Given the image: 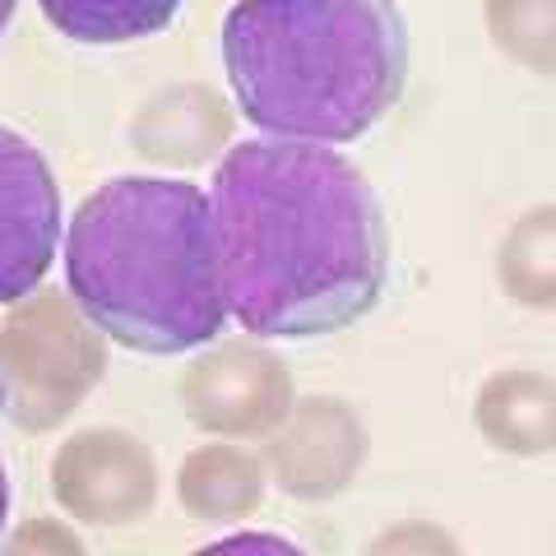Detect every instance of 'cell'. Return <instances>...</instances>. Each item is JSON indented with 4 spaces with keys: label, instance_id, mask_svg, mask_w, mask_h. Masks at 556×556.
Wrapping results in <instances>:
<instances>
[{
    "label": "cell",
    "instance_id": "5",
    "mask_svg": "<svg viewBox=\"0 0 556 556\" xmlns=\"http://www.w3.org/2000/svg\"><path fill=\"white\" fill-rule=\"evenodd\" d=\"M181 408L208 437L251 441L269 437L292 408L288 362L265 343L228 339L200 353L177 380Z\"/></svg>",
    "mask_w": 556,
    "mask_h": 556
},
{
    "label": "cell",
    "instance_id": "20",
    "mask_svg": "<svg viewBox=\"0 0 556 556\" xmlns=\"http://www.w3.org/2000/svg\"><path fill=\"white\" fill-rule=\"evenodd\" d=\"M0 413H5V390H0Z\"/></svg>",
    "mask_w": 556,
    "mask_h": 556
},
{
    "label": "cell",
    "instance_id": "7",
    "mask_svg": "<svg viewBox=\"0 0 556 556\" xmlns=\"http://www.w3.org/2000/svg\"><path fill=\"white\" fill-rule=\"evenodd\" d=\"M61 241V186L42 149L0 126V302H20L47 278Z\"/></svg>",
    "mask_w": 556,
    "mask_h": 556
},
{
    "label": "cell",
    "instance_id": "19",
    "mask_svg": "<svg viewBox=\"0 0 556 556\" xmlns=\"http://www.w3.org/2000/svg\"><path fill=\"white\" fill-rule=\"evenodd\" d=\"M14 5H20V0H0V33L10 28V20H14Z\"/></svg>",
    "mask_w": 556,
    "mask_h": 556
},
{
    "label": "cell",
    "instance_id": "2",
    "mask_svg": "<svg viewBox=\"0 0 556 556\" xmlns=\"http://www.w3.org/2000/svg\"><path fill=\"white\" fill-rule=\"evenodd\" d=\"M65 278L84 316L135 353L214 343L228 320L208 195L177 177L102 181L70 223Z\"/></svg>",
    "mask_w": 556,
    "mask_h": 556
},
{
    "label": "cell",
    "instance_id": "9",
    "mask_svg": "<svg viewBox=\"0 0 556 556\" xmlns=\"http://www.w3.org/2000/svg\"><path fill=\"white\" fill-rule=\"evenodd\" d=\"M232 116L223 98L204 84H177L153 93L130 121V144L144 163L163 167H200L228 144Z\"/></svg>",
    "mask_w": 556,
    "mask_h": 556
},
{
    "label": "cell",
    "instance_id": "4",
    "mask_svg": "<svg viewBox=\"0 0 556 556\" xmlns=\"http://www.w3.org/2000/svg\"><path fill=\"white\" fill-rule=\"evenodd\" d=\"M108 371L102 329L61 288H33L0 320V390L20 431H56Z\"/></svg>",
    "mask_w": 556,
    "mask_h": 556
},
{
    "label": "cell",
    "instance_id": "18",
    "mask_svg": "<svg viewBox=\"0 0 556 556\" xmlns=\"http://www.w3.org/2000/svg\"><path fill=\"white\" fill-rule=\"evenodd\" d=\"M5 515H10V473H5V459H0V529H5Z\"/></svg>",
    "mask_w": 556,
    "mask_h": 556
},
{
    "label": "cell",
    "instance_id": "1",
    "mask_svg": "<svg viewBox=\"0 0 556 556\" xmlns=\"http://www.w3.org/2000/svg\"><path fill=\"white\" fill-rule=\"evenodd\" d=\"M208 218L223 298L247 334L325 339L386 298V214L334 149L247 139L214 167Z\"/></svg>",
    "mask_w": 556,
    "mask_h": 556
},
{
    "label": "cell",
    "instance_id": "16",
    "mask_svg": "<svg viewBox=\"0 0 556 556\" xmlns=\"http://www.w3.org/2000/svg\"><path fill=\"white\" fill-rule=\"evenodd\" d=\"M394 547H455V538H445V533H431V529H399V533H386V538H380V543H376V552H394Z\"/></svg>",
    "mask_w": 556,
    "mask_h": 556
},
{
    "label": "cell",
    "instance_id": "13",
    "mask_svg": "<svg viewBox=\"0 0 556 556\" xmlns=\"http://www.w3.org/2000/svg\"><path fill=\"white\" fill-rule=\"evenodd\" d=\"M501 288L510 292V302L552 311L556 306V208L538 204L515 223L501 241L496 255Z\"/></svg>",
    "mask_w": 556,
    "mask_h": 556
},
{
    "label": "cell",
    "instance_id": "12",
    "mask_svg": "<svg viewBox=\"0 0 556 556\" xmlns=\"http://www.w3.org/2000/svg\"><path fill=\"white\" fill-rule=\"evenodd\" d=\"M51 28L84 47H121L167 28L186 0H38Z\"/></svg>",
    "mask_w": 556,
    "mask_h": 556
},
{
    "label": "cell",
    "instance_id": "15",
    "mask_svg": "<svg viewBox=\"0 0 556 556\" xmlns=\"http://www.w3.org/2000/svg\"><path fill=\"white\" fill-rule=\"evenodd\" d=\"M5 547L10 552H79L84 543L70 529H61L56 519H33V525H24Z\"/></svg>",
    "mask_w": 556,
    "mask_h": 556
},
{
    "label": "cell",
    "instance_id": "17",
    "mask_svg": "<svg viewBox=\"0 0 556 556\" xmlns=\"http://www.w3.org/2000/svg\"><path fill=\"white\" fill-rule=\"evenodd\" d=\"M214 547H283V552H292L288 538H274V533H232V538H218ZM214 547H208V552H214Z\"/></svg>",
    "mask_w": 556,
    "mask_h": 556
},
{
    "label": "cell",
    "instance_id": "10",
    "mask_svg": "<svg viewBox=\"0 0 556 556\" xmlns=\"http://www.w3.org/2000/svg\"><path fill=\"white\" fill-rule=\"evenodd\" d=\"M473 427L506 455L538 459L556 445V386L547 371H496L473 399Z\"/></svg>",
    "mask_w": 556,
    "mask_h": 556
},
{
    "label": "cell",
    "instance_id": "6",
    "mask_svg": "<svg viewBox=\"0 0 556 556\" xmlns=\"http://www.w3.org/2000/svg\"><path fill=\"white\" fill-rule=\"evenodd\" d=\"M51 496L79 525H135L159 501V459L135 431H75L51 459Z\"/></svg>",
    "mask_w": 556,
    "mask_h": 556
},
{
    "label": "cell",
    "instance_id": "8",
    "mask_svg": "<svg viewBox=\"0 0 556 556\" xmlns=\"http://www.w3.org/2000/svg\"><path fill=\"white\" fill-rule=\"evenodd\" d=\"M367 459V427L357 408L334 394L292 399L288 417L269 431L265 468L292 501H329L348 492Z\"/></svg>",
    "mask_w": 556,
    "mask_h": 556
},
{
    "label": "cell",
    "instance_id": "11",
    "mask_svg": "<svg viewBox=\"0 0 556 556\" xmlns=\"http://www.w3.org/2000/svg\"><path fill=\"white\" fill-rule=\"evenodd\" d=\"M269 468L260 455L241 445H200L190 450L177 468V501L204 525H228V519H247L265 501Z\"/></svg>",
    "mask_w": 556,
    "mask_h": 556
},
{
    "label": "cell",
    "instance_id": "3",
    "mask_svg": "<svg viewBox=\"0 0 556 556\" xmlns=\"http://www.w3.org/2000/svg\"><path fill=\"white\" fill-rule=\"evenodd\" d=\"M223 65L251 126L348 144L404 93L408 24L394 0H237Z\"/></svg>",
    "mask_w": 556,
    "mask_h": 556
},
{
    "label": "cell",
    "instance_id": "14",
    "mask_svg": "<svg viewBox=\"0 0 556 556\" xmlns=\"http://www.w3.org/2000/svg\"><path fill=\"white\" fill-rule=\"evenodd\" d=\"M486 28L510 61L538 75L556 70V0H486Z\"/></svg>",
    "mask_w": 556,
    "mask_h": 556
}]
</instances>
